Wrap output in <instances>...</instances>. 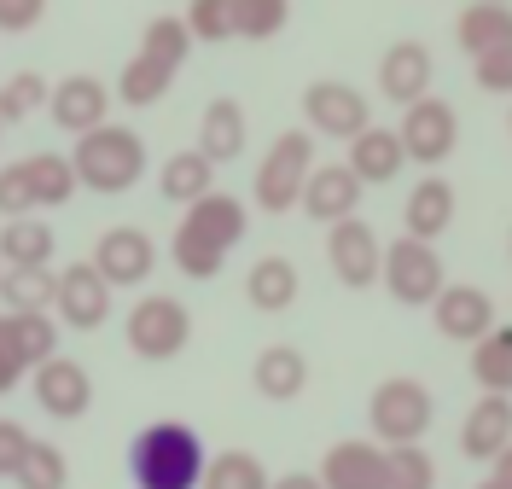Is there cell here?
I'll use <instances>...</instances> for the list:
<instances>
[{
  "mask_svg": "<svg viewBox=\"0 0 512 489\" xmlns=\"http://www.w3.org/2000/svg\"><path fill=\"white\" fill-rule=\"evenodd\" d=\"M210 449L187 420H152L128 437V484L134 489H198Z\"/></svg>",
  "mask_w": 512,
  "mask_h": 489,
  "instance_id": "1",
  "label": "cell"
},
{
  "mask_svg": "<svg viewBox=\"0 0 512 489\" xmlns=\"http://www.w3.org/2000/svg\"><path fill=\"white\" fill-rule=\"evenodd\" d=\"M70 169H76V181L88 187V193H134L140 181H146V140L128 129V123H99V129L76 134V146H70Z\"/></svg>",
  "mask_w": 512,
  "mask_h": 489,
  "instance_id": "2",
  "label": "cell"
},
{
  "mask_svg": "<svg viewBox=\"0 0 512 489\" xmlns=\"http://www.w3.org/2000/svg\"><path fill=\"white\" fill-rule=\"evenodd\" d=\"M431 420H437V396H431V385L414 379V373L379 379L373 396H367V425H373V443H384V449L425 443Z\"/></svg>",
  "mask_w": 512,
  "mask_h": 489,
  "instance_id": "3",
  "label": "cell"
},
{
  "mask_svg": "<svg viewBox=\"0 0 512 489\" xmlns=\"http://www.w3.org/2000/svg\"><path fill=\"white\" fill-rule=\"evenodd\" d=\"M309 169H315V134L309 129L274 134V146L262 152V163H256V175H251L256 210H262V216H291V210L303 204Z\"/></svg>",
  "mask_w": 512,
  "mask_h": 489,
  "instance_id": "4",
  "label": "cell"
},
{
  "mask_svg": "<svg viewBox=\"0 0 512 489\" xmlns=\"http://www.w3.org/2000/svg\"><path fill=\"white\" fill-rule=\"evenodd\" d=\"M123 338L140 361H175L192 344V309L169 292H146L128 309Z\"/></svg>",
  "mask_w": 512,
  "mask_h": 489,
  "instance_id": "5",
  "label": "cell"
},
{
  "mask_svg": "<svg viewBox=\"0 0 512 489\" xmlns=\"http://www.w3.org/2000/svg\"><path fill=\"white\" fill-rule=\"evenodd\" d=\"M379 286L402 309H431L437 303V292L448 286L443 274V251L437 245H425V239H396V245H384V262H379Z\"/></svg>",
  "mask_w": 512,
  "mask_h": 489,
  "instance_id": "6",
  "label": "cell"
},
{
  "mask_svg": "<svg viewBox=\"0 0 512 489\" xmlns=\"http://www.w3.org/2000/svg\"><path fill=\"white\" fill-rule=\"evenodd\" d=\"M303 123H309L315 140H344L350 146L355 134L373 123V99L350 82H338V76H315L303 88Z\"/></svg>",
  "mask_w": 512,
  "mask_h": 489,
  "instance_id": "7",
  "label": "cell"
},
{
  "mask_svg": "<svg viewBox=\"0 0 512 489\" xmlns=\"http://www.w3.org/2000/svg\"><path fill=\"white\" fill-rule=\"evenodd\" d=\"M396 140H402L408 163L437 169V163H448L454 158V146H460V111H454L443 94H425V99H414V105L402 111Z\"/></svg>",
  "mask_w": 512,
  "mask_h": 489,
  "instance_id": "8",
  "label": "cell"
},
{
  "mask_svg": "<svg viewBox=\"0 0 512 489\" xmlns=\"http://www.w3.org/2000/svg\"><path fill=\"white\" fill-rule=\"evenodd\" d=\"M326 262H332L338 286L373 292V286H379V262H384V245H379V233H373V222H367V216L332 222V228H326Z\"/></svg>",
  "mask_w": 512,
  "mask_h": 489,
  "instance_id": "9",
  "label": "cell"
},
{
  "mask_svg": "<svg viewBox=\"0 0 512 489\" xmlns=\"http://www.w3.org/2000/svg\"><path fill=\"white\" fill-rule=\"evenodd\" d=\"M88 262L99 268V280H105L111 292H134V286H146L152 268H158V239L146 228H105Z\"/></svg>",
  "mask_w": 512,
  "mask_h": 489,
  "instance_id": "10",
  "label": "cell"
},
{
  "mask_svg": "<svg viewBox=\"0 0 512 489\" xmlns=\"http://www.w3.org/2000/svg\"><path fill=\"white\" fill-rule=\"evenodd\" d=\"M111 286L99 280L94 262H70L59 268V286H53V321L70 326V332H99L111 321Z\"/></svg>",
  "mask_w": 512,
  "mask_h": 489,
  "instance_id": "11",
  "label": "cell"
},
{
  "mask_svg": "<svg viewBox=\"0 0 512 489\" xmlns=\"http://www.w3.org/2000/svg\"><path fill=\"white\" fill-rule=\"evenodd\" d=\"M30 396L41 402L47 420H82L94 408V373L70 356H47L30 373Z\"/></svg>",
  "mask_w": 512,
  "mask_h": 489,
  "instance_id": "12",
  "label": "cell"
},
{
  "mask_svg": "<svg viewBox=\"0 0 512 489\" xmlns=\"http://www.w3.org/2000/svg\"><path fill=\"white\" fill-rule=\"evenodd\" d=\"M47 117H53V129H64V134H88L111 117V88H105L99 76H88V70L59 76L53 94H47Z\"/></svg>",
  "mask_w": 512,
  "mask_h": 489,
  "instance_id": "13",
  "label": "cell"
},
{
  "mask_svg": "<svg viewBox=\"0 0 512 489\" xmlns=\"http://www.w3.org/2000/svg\"><path fill=\"white\" fill-rule=\"evenodd\" d=\"M431 321L443 332L448 344H478L483 332L495 326V297L483 286H466V280H448L437 303H431Z\"/></svg>",
  "mask_w": 512,
  "mask_h": 489,
  "instance_id": "14",
  "label": "cell"
},
{
  "mask_svg": "<svg viewBox=\"0 0 512 489\" xmlns=\"http://www.w3.org/2000/svg\"><path fill=\"white\" fill-rule=\"evenodd\" d=\"M431 82H437V59H431V47L425 41H396V47H384L379 59V94L390 105H414V99L431 94Z\"/></svg>",
  "mask_w": 512,
  "mask_h": 489,
  "instance_id": "15",
  "label": "cell"
},
{
  "mask_svg": "<svg viewBox=\"0 0 512 489\" xmlns=\"http://www.w3.org/2000/svg\"><path fill=\"white\" fill-rule=\"evenodd\" d=\"M361 181H355L344 163H315L309 169V181H303V216L320 222V228H332V222H344V216H361Z\"/></svg>",
  "mask_w": 512,
  "mask_h": 489,
  "instance_id": "16",
  "label": "cell"
},
{
  "mask_svg": "<svg viewBox=\"0 0 512 489\" xmlns=\"http://www.w3.org/2000/svg\"><path fill=\"white\" fill-rule=\"evenodd\" d=\"M181 228H187V233H198L204 245H216V251L227 257V251H233V245H239V239L251 233V204L216 187V193H204L198 204H187Z\"/></svg>",
  "mask_w": 512,
  "mask_h": 489,
  "instance_id": "17",
  "label": "cell"
},
{
  "mask_svg": "<svg viewBox=\"0 0 512 489\" xmlns=\"http://www.w3.org/2000/svg\"><path fill=\"white\" fill-rule=\"evenodd\" d=\"M507 443H512V396L483 391L478 402L466 408V420H460V455L472 460V466H489Z\"/></svg>",
  "mask_w": 512,
  "mask_h": 489,
  "instance_id": "18",
  "label": "cell"
},
{
  "mask_svg": "<svg viewBox=\"0 0 512 489\" xmlns=\"http://www.w3.org/2000/svg\"><path fill=\"white\" fill-rule=\"evenodd\" d=\"M454 210H460V198L448 187V175H419L414 187H408V204H402V233L437 245L454 228Z\"/></svg>",
  "mask_w": 512,
  "mask_h": 489,
  "instance_id": "19",
  "label": "cell"
},
{
  "mask_svg": "<svg viewBox=\"0 0 512 489\" xmlns=\"http://www.w3.org/2000/svg\"><path fill=\"white\" fill-rule=\"evenodd\" d=\"M315 478L326 489H384V443H373V437H344V443H332Z\"/></svg>",
  "mask_w": 512,
  "mask_h": 489,
  "instance_id": "20",
  "label": "cell"
},
{
  "mask_svg": "<svg viewBox=\"0 0 512 489\" xmlns=\"http://www.w3.org/2000/svg\"><path fill=\"white\" fill-rule=\"evenodd\" d=\"M344 169H350L361 187H390V181L408 169V152H402L396 129H384V123H367V129L350 140V158H344Z\"/></svg>",
  "mask_w": 512,
  "mask_h": 489,
  "instance_id": "21",
  "label": "cell"
},
{
  "mask_svg": "<svg viewBox=\"0 0 512 489\" xmlns=\"http://www.w3.org/2000/svg\"><path fill=\"white\" fill-rule=\"evenodd\" d=\"M251 385L262 402H297V396L309 391V356L297 344H268L251 361Z\"/></svg>",
  "mask_w": 512,
  "mask_h": 489,
  "instance_id": "22",
  "label": "cell"
},
{
  "mask_svg": "<svg viewBox=\"0 0 512 489\" xmlns=\"http://www.w3.org/2000/svg\"><path fill=\"white\" fill-rule=\"evenodd\" d=\"M0 350L35 373L47 356H59V321L47 309H24V315H0Z\"/></svg>",
  "mask_w": 512,
  "mask_h": 489,
  "instance_id": "23",
  "label": "cell"
},
{
  "mask_svg": "<svg viewBox=\"0 0 512 489\" xmlns=\"http://www.w3.org/2000/svg\"><path fill=\"white\" fill-rule=\"evenodd\" d=\"M245 140H251V123H245V105L233 94H222V99H210L204 105V117H198V152L216 163H233L239 152H245Z\"/></svg>",
  "mask_w": 512,
  "mask_h": 489,
  "instance_id": "24",
  "label": "cell"
},
{
  "mask_svg": "<svg viewBox=\"0 0 512 489\" xmlns=\"http://www.w3.org/2000/svg\"><path fill=\"white\" fill-rule=\"evenodd\" d=\"M297 292H303V274L291 257H256L251 274H245V303L256 315H286Z\"/></svg>",
  "mask_w": 512,
  "mask_h": 489,
  "instance_id": "25",
  "label": "cell"
},
{
  "mask_svg": "<svg viewBox=\"0 0 512 489\" xmlns=\"http://www.w3.org/2000/svg\"><path fill=\"white\" fill-rule=\"evenodd\" d=\"M454 47L466 59H483L495 47H512V6H489V0H472L460 18H454Z\"/></svg>",
  "mask_w": 512,
  "mask_h": 489,
  "instance_id": "26",
  "label": "cell"
},
{
  "mask_svg": "<svg viewBox=\"0 0 512 489\" xmlns=\"http://www.w3.org/2000/svg\"><path fill=\"white\" fill-rule=\"evenodd\" d=\"M158 193L169 198V204H198L204 193H216V163L204 158L198 146H187V152H169L158 169Z\"/></svg>",
  "mask_w": 512,
  "mask_h": 489,
  "instance_id": "27",
  "label": "cell"
},
{
  "mask_svg": "<svg viewBox=\"0 0 512 489\" xmlns=\"http://www.w3.org/2000/svg\"><path fill=\"white\" fill-rule=\"evenodd\" d=\"M24 181H30L35 210H64L70 198L82 193V181H76V169H70L64 152H30L24 158Z\"/></svg>",
  "mask_w": 512,
  "mask_h": 489,
  "instance_id": "28",
  "label": "cell"
},
{
  "mask_svg": "<svg viewBox=\"0 0 512 489\" xmlns=\"http://www.w3.org/2000/svg\"><path fill=\"white\" fill-rule=\"evenodd\" d=\"M53 286H59L53 262H41V268H6L0 274V315H24V309H47L53 315Z\"/></svg>",
  "mask_w": 512,
  "mask_h": 489,
  "instance_id": "29",
  "label": "cell"
},
{
  "mask_svg": "<svg viewBox=\"0 0 512 489\" xmlns=\"http://www.w3.org/2000/svg\"><path fill=\"white\" fill-rule=\"evenodd\" d=\"M472 379L489 396H512V326H489L478 344H472Z\"/></svg>",
  "mask_w": 512,
  "mask_h": 489,
  "instance_id": "30",
  "label": "cell"
},
{
  "mask_svg": "<svg viewBox=\"0 0 512 489\" xmlns=\"http://www.w3.org/2000/svg\"><path fill=\"white\" fill-rule=\"evenodd\" d=\"M53 251H59V239L41 216H18L0 228V262L6 268H41V262H53Z\"/></svg>",
  "mask_w": 512,
  "mask_h": 489,
  "instance_id": "31",
  "label": "cell"
},
{
  "mask_svg": "<svg viewBox=\"0 0 512 489\" xmlns=\"http://www.w3.org/2000/svg\"><path fill=\"white\" fill-rule=\"evenodd\" d=\"M169 88H175V70L158 65V59H146V53H134V59L117 70V99H123L128 111H146V105H158Z\"/></svg>",
  "mask_w": 512,
  "mask_h": 489,
  "instance_id": "32",
  "label": "cell"
},
{
  "mask_svg": "<svg viewBox=\"0 0 512 489\" xmlns=\"http://www.w3.org/2000/svg\"><path fill=\"white\" fill-rule=\"evenodd\" d=\"M268 484H274V472H268L251 449H222V455H210L204 478H198V489H268Z\"/></svg>",
  "mask_w": 512,
  "mask_h": 489,
  "instance_id": "33",
  "label": "cell"
},
{
  "mask_svg": "<svg viewBox=\"0 0 512 489\" xmlns=\"http://www.w3.org/2000/svg\"><path fill=\"white\" fill-rule=\"evenodd\" d=\"M47 94H53V82H47L41 70L6 76V82H0V123H6V129H12V123H30L35 111H47Z\"/></svg>",
  "mask_w": 512,
  "mask_h": 489,
  "instance_id": "34",
  "label": "cell"
},
{
  "mask_svg": "<svg viewBox=\"0 0 512 489\" xmlns=\"http://www.w3.org/2000/svg\"><path fill=\"white\" fill-rule=\"evenodd\" d=\"M140 53H146V59H158V65H169V70H181V65H187V53H192L187 24H181L175 12L146 18V30H140Z\"/></svg>",
  "mask_w": 512,
  "mask_h": 489,
  "instance_id": "35",
  "label": "cell"
},
{
  "mask_svg": "<svg viewBox=\"0 0 512 489\" xmlns=\"http://www.w3.org/2000/svg\"><path fill=\"white\" fill-rule=\"evenodd\" d=\"M12 484L18 489H70V460H64L59 443H41V437H35L24 466L12 472Z\"/></svg>",
  "mask_w": 512,
  "mask_h": 489,
  "instance_id": "36",
  "label": "cell"
},
{
  "mask_svg": "<svg viewBox=\"0 0 512 489\" xmlns=\"http://www.w3.org/2000/svg\"><path fill=\"white\" fill-rule=\"evenodd\" d=\"M384 489H437V460L419 443L384 449Z\"/></svg>",
  "mask_w": 512,
  "mask_h": 489,
  "instance_id": "37",
  "label": "cell"
},
{
  "mask_svg": "<svg viewBox=\"0 0 512 489\" xmlns=\"http://www.w3.org/2000/svg\"><path fill=\"white\" fill-rule=\"evenodd\" d=\"M291 24V0H233V35L239 41H274Z\"/></svg>",
  "mask_w": 512,
  "mask_h": 489,
  "instance_id": "38",
  "label": "cell"
},
{
  "mask_svg": "<svg viewBox=\"0 0 512 489\" xmlns=\"http://www.w3.org/2000/svg\"><path fill=\"white\" fill-rule=\"evenodd\" d=\"M169 262L187 274V280H216L227 268V257L216 251V245H204L198 233H187L181 222H175V233H169Z\"/></svg>",
  "mask_w": 512,
  "mask_h": 489,
  "instance_id": "39",
  "label": "cell"
},
{
  "mask_svg": "<svg viewBox=\"0 0 512 489\" xmlns=\"http://www.w3.org/2000/svg\"><path fill=\"white\" fill-rule=\"evenodd\" d=\"M181 24H187L192 47H198V41L222 47V41H233V0H187Z\"/></svg>",
  "mask_w": 512,
  "mask_h": 489,
  "instance_id": "40",
  "label": "cell"
},
{
  "mask_svg": "<svg viewBox=\"0 0 512 489\" xmlns=\"http://www.w3.org/2000/svg\"><path fill=\"white\" fill-rule=\"evenodd\" d=\"M30 210H35V198H30V181H24V158L0 163V216L18 222V216H30Z\"/></svg>",
  "mask_w": 512,
  "mask_h": 489,
  "instance_id": "41",
  "label": "cell"
},
{
  "mask_svg": "<svg viewBox=\"0 0 512 489\" xmlns=\"http://www.w3.org/2000/svg\"><path fill=\"white\" fill-rule=\"evenodd\" d=\"M472 82H478L483 94H501V99H512V47H495V53H483V59H472Z\"/></svg>",
  "mask_w": 512,
  "mask_h": 489,
  "instance_id": "42",
  "label": "cell"
},
{
  "mask_svg": "<svg viewBox=\"0 0 512 489\" xmlns=\"http://www.w3.org/2000/svg\"><path fill=\"white\" fill-rule=\"evenodd\" d=\"M30 443H35V437L24 431V425L0 414V478H12V472L24 466V455H30Z\"/></svg>",
  "mask_w": 512,
  "mask_h": 489,
  "instance_id": "43",
  "label": "cell"
},
{
  "mask_svg": "<svg viewBox=\"0 0 512 489\" xmlns=\"http://www.w3.org/2000/svg\"><path fill=\"white\" fill-rule=\"evenodd\" d=\"M47 18V0H0V35H30Z\"/></svg>",
  "mask_w": 512,
  "mask_h": 489,
  "instance_id": "44",
  "label": "cell"
},
{
  "mask_svg": "<svg viewBox=\"0 0 512 489\" xmlns=\"http://www.w3.org/2000/svg\"><path fill=\"white\" fill-rule=\"evenodd\" d=\"M478 489H512V443H507L495 460H489V478H483Z\"/></svg>",
  "mask_w": 512,
  "mask_h": 489,
  "instance_id": "45",
  "label": "cell"
},
{
  "mask_svg": "<svg viewBox=\"0 0 512 489\" xmlns=\"http://www.w3.org/2000/svg\"><path fill=\"white\" fill-rule=\"evenodd\" d=\"M268 489H326V484H320L315 472H303V466H297V472H280Z\"/></svg>",
  "mask_w": 512,
  "mask_h": 489,
  "instance_id": "46",
  "label": "cell"
},
{
  "mask_svg": "<svg viewBox=\"0 0 512 489\" xmlns=\"http://www.w3.org/2000/svg\"><path fill=\"white\" fill-rule=\"evenodd\" d=\"M18 385H24V367H18V361H12L6 350H0V396H12Z\"/></svg>",
  "mask_w": 512,
  "mask_h": 489,
  "instance_id": "47",
  "label": "cell"
},
{
  "mask_svg": "<svg viewBox=\"0 0 512 489\" xmlns=\"http://www.w3.org/2000/svg\"><path fill=\"white\" fill-rule=\"evenodd\" d=\"M489 6H512V0H489Z\"/></svg>",
  "mask_w": 512,
  "mask_h": 489,
  "instance_id": "48",
  "label": "cell"
},
{
  "mask_svg": "<svg viewBox=\"0 0 512 489\" xmlns=\"http://www.w3.org/2000/svg\"><path fill=\"white\" fill-rule=\"evenodd\" d=\"M507 257H512V233H507Z\"/></svg>",
  "mask_w": 512,
  "mask_h": 489,
  "instance_id": "49",
  "label": "cell"
},
{
  "mask_svg": "<svg viewBox=\"0 0 512 489\" xmlns=\"http://www.w3.org/2000/svg\"><path fill=\"white\" fill-rule=\"evenodd\" d=\"M0 140H6V123H0Z\"/></svg>",
  "mask_w": 512,
  "mask_h": 489,
  "instance_id": "50",
  "label": "cell"
},
{
  "mask_svg": "<svg viewBox=\"0 0 512 489\" xmlns=\"http://www.w3.org/2000/svg\"><path fill=\"white\" fill-rule=\"evenodd\" d=\"M507 129H512V111H507Z\"/></svg>",
  "mask_w": 512,
  "mask_h": 489,
  "instance_id": "51",
  "label": "cell"
},
{
  "mask_svg": "<svg viewBox=\"0 0 512 489\" xmlns=\"http://www.w3.org/2000/svg\"><path fill=\"white\" fill-rule=\"evenodd\" d=\"M0 274H6V262H0Z\"/></svg>",
  "mask_w": 512,
  "mask_h": 489,
  "instance_id": "52",
  "label": "cell"
}]
</instances>
